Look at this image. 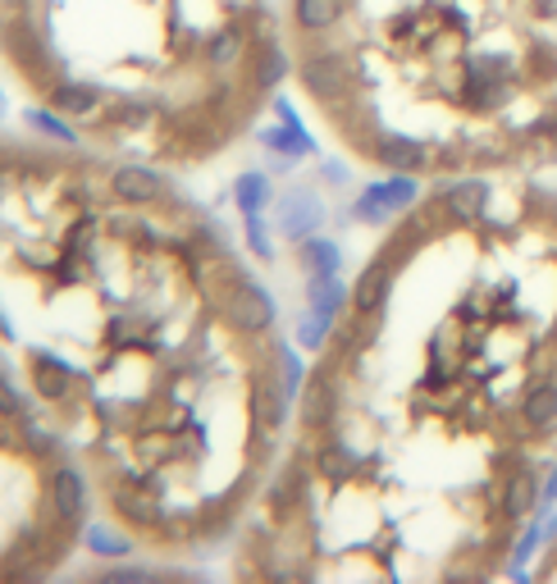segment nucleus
Listing matches in <instances>:
<instances>
[{
	"label": "nucleus",
	"mask_w": 557,
	"mask_h": 584,
	"mask_svg": "<svg viewBox=\"0 0 557 584\" xmlns=\"http://www.w3.org/2000/svg\"><path fill=\"white\" fill-rule=\"evenodd\" d=\"M384 224L292 424L539 525L557 484V170L425 183Z\"/></svg>",
	"instance_id": "obj_1"
},
{
	"label": "nucleus",
	"mask_w": 557,
	"mask_h": 584,
	"mask_svg": "<svg viewBox=\"0 0 557 584\" xmlns=\"http://www.w3.org/2000/svg\"><path fill=\"white\" fill-rule=\"evenodd\" d=\"M288 78L389 178L557 170V0H288Z\"/></svg>",
	"instance_id": "obj_2"
},
{
	"label": "nucleus",
	"mask_w": 557,
	"mask_h": 584,
	"mask_svg": "<svg viewBox=\"0 0 557 584\" xmlns=\"http://www.w3.org/2000/svg\"><path fill=\"white\" fill-rule=\"evenodd\" d=\"M169 183L156 174V170H142V165H120L110 174V197L120 206H152Z\"/></svg>",
	"instance_id": "obj_3"
},
{
	"label": "nucleus",
	"mask_w": 557,
	"mask_h": 584,
	"mask_svg": "<svg viewBox=\"0 0 557 584\" xmlns=\"http://www.w3.org/2000/svg\"><path fill=\"white\" fill-rule=\"evenodd\" d=\"M51 101H55L60 114H101L105 110L101 88H87V83H60Z\"/></svg>",
	"instance_id": "obj_4"
},
{
	"label": "nucleus",
	"mask_w": 557,
	"mask_h": 584,
	"mask_svg": "<svg viewBox=\"0 0 557 584\" xmlns=\"http://www.w3.org/2000/svg\"><path fill=\"white\" fill-rule=\"evenodd\" d=\"M83 508H87V484H83L79 471H69V465H64V471L55 475V512L69 516V521H79Z\"/></svg>",
	"instance_id": "obj_5"
},
{
	"label": "nucleus",
	"mask_w": 557,
	"mask_h": 584,
	"mask_svg": "<svg viewBox=\"0 0 557 584\" xmlns=\"http://www.w3.org/2000/svg\"><path fill=\"white\" fill-rule=\"evenodd\" d=\"M522 575H526V580H539V584H557V530L530 553V562H526Z\"/></svg>",
	"instance_id": "obj_6"
},
{
	"label": "nucleus",
	"mask_w": 557,
	"mask_h": 584,
	"mask_svg": "<svg viewBox=\"0 0 557 584\" xmlns=\"http://www.w3.org/2000/svg\"><path fill=\"white\" fill-rule=\"evenodd\" d=\"M87 549L101 553V557H128L133 553V539L120 534V530H110V525H92L87 530Z\"/></svg>",
	"instance_id": "obj_7"
},
{
	"label": "nucleus",
	"mask_w": 557,
	"mask_h": 584,
	"mask_svg": "<svg viewBox=\"0 0 557 584\" xmlns=\"http://www.w3.org/2000/svg\"><path fill=\"white\" fill-rule=\"evenodd\" d=\"M316 219H320V211H316V202H307V197H297V202L283 206V228H288V233H307Z\"/></svg>",
	"instance_id": "obj_8"
},
{
	"label": "nucleus",
	"mask_w": 557,
	"mask_h": 584,
	"mask_svg": "<svg viewBox=\"0 0 557 584\" xmlns=\"http://www.w3.org/2000/svg\"><path fill=\"white\" fill-rule=\"evenodd\" d=\"M28 124L42 129V133H51V137H60V142H73V129H64L55 114H47V110H28Z\"/></svg>",
	"instance_id": "obj_9"
},
{
	"label": "nucleus",
	"mask_w": 557,
	"mask_h": 584,
	"mask_svg": "<svg viewBox=\"0 0 557 584\" xmlns=\"http://www.w3.org/2000/svg\"><path fill=\"white\" fill-rule=\"evenodd\" d=\"M238 202H243V211L251 215L256 206H261V202H266V183H261V178H251V174H247V178L238 183Z\"/></svg>",
	"instance_id": "obj_10"
},
{
	"label": "nucleus",
	"mask_w": 557,
	"mask_h": 584,
	"mask_svg": "<svg viewBox=\"0 0 557 584\" xmlns=\"http://www.w3.org/2000/svg\"><path fill=\"white\" fill-rule=\"evenodd\" d=\"M0 411H6V416H23V393L6 375H0Z\"/></svg>",
	"instance_id": "obj_11"
},
{
	"label": "nucleus",
	"mask_w": 557,
	"mask_h": 584,
	"mask_svg": "<svg viewBox=\"0 0 557 584\" xmlns=\"http://www.w3.org/2000/svg\"><path fill=\"white\" fill-rule=\"evenodd\" d=\"M333 260H339V252H333V247H324V243H311L307 247V265L311 269H333Z\"/></svg>",
	"instance_id": "obj_12"
},
{
	"label": "nucleus",
	"mask_w": 557,
	"mask_h": 584,
	"mask_svg": "<svg viewBox=\"0 0 557 584\" xmlns=\"http://www.w3.org/2000/svg\"><path fill=\"white\" fill-rule=\"evenodd\" d=\"M28 439H32V448H37V452H51V448H55V439H51V430H37V424H32V420H28Z\"/></svg>",
	"instance_id": "obj_13"
},
{
	"label": "nucleus",
	"mask_w": 557,
	"mask_h": 584,
	"mask_svg": "<svg viewBox=\"0 0 557 584\" xmlns=\"http://www.w3.org/2000/svg\"><path fill=\"white\" fill-rule=\"evenodd\" d=\"M0 110H6V92H0Z\"/></svg>",
	"instance_id": "obj_14"
}]
</instances>
